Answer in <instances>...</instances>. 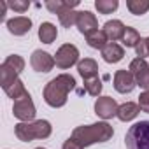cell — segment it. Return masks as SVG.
<instances>
[{
  "label": "cell",
  "instance_id": "6da1fadb",
  "mask_svg": "<svg viewBox=\"0 0 149 149\" xmlns=\"http://www.w3.org/2000/svg\"><path fill=\"white\" fill-rule=\"evenodd\" d=\"M76 88V79L70 74H60L54 79H51L44 88V102L49 107H63L67 104L68 93Z\"/></svg>",
  "mask_w": 149,
  "mask_h": 149
},
{
  "label": "cell",
  "instance_id": "7a4b0ae2",
  "mask_svg": "<svg viewBox=\"0 0 149 149\" xmlns=\"http://www.w3.org/2000/svg\"><path fill=\"white\" fill-rule=\"evenodd\" d=\"M114 130L107 121H98L93 125H81L77 128H74L72 132V139L77 140L83 147L93 146L97 142H107L109 139H112Z\"/></svg>",
  "mask_w": 149,
  "mask_h": 149
},
{
  "label": "cell",
  "instance_id": "3957f363",
  "mask_svg": "<svg viewBox=\"0 0 149 149\" xmlns=\"http://www.w3.org/2000/svg\"><path fill=\"white\" fill-rule=\"evenodd\" d=\"M53 128L51 123L46 119H37L30 123H18L14 126V133L21 142H32L35 139H47Z\"/></svg>",
  "mask_w": 149,
  "mask_h": 149
},
{
  "label": "cell",
  "instance_id": "277c9868",
  "mask_svg": "<svg viewBox=\"0 0 149 149\" xmlns=\"http://www.w3.org/2000/svg\"><path fill=\"white\" fill-rule=\"evenodd\" d=\"M126 149H149V121H139L130 126L125 137Z\"/></svg>",
  "mask_w": 149,
  "mask_h": 149
},
{
  "label": "cell",
  "instance_id": "5b68a950",
  "mask_svg": "<svg viewBox=\"0 0 149 149\" xmlns=\"http://www.w3.org/2000/svg\"><path fill=\"white\" fill-rule=\"evenodd\" d=\"M35 112H37V111H35V105H33V100H32L30 93L25 95V97H21V98H18V100H14V104H13V114H14L21 123H30V121H33Z\"/></svg>",
  "mask_w": 149,
  "mask_h": 149
},
{
  "label": "cell",
  "instance_id": "8992f818",
  "mask_svg": "<svg viewBox=\"0 0 149 149\" xmlns=\"http://www.w3.org/2000/svg\"><path fill=\"white\" fill-rule=\"evenodd\" d=\"M54 61H56V67H60L63 70L65 68H70L72 65L79 63V49L74 46V44H63L56 51Z\"/></svg>",
  "mask_w": 149,
  "mask_h": 149
},
{
  "label": "cell",
  "instance_id": "52a82bcc",
  "mask_svg": "<svg viewBox=\"0 0 149 149\" xmlns=\"http://www.w3.org/2000/svg\"><path fill=\"white\" fill-rule=\"evenodd\" d=\"M128 70L133 74L137 86H140L144 91H147L149 90V63L142 58H135V60H132Z\"/></svg>",
  "mask_w": 149,
  "mask_h": 149
},
{
  "label": "cell",
  "instance_id": "ba28073f",
  "mask_svg": "<svg viewBox=\"0 0 149 149\" xmlns=\"http://www.w3.org/2000/svg\"><path fill=\"white\" fill-rule=\"evenodd\" d=\"M30 63H32V68H33L35 72H42V74L53 70V67L56 65L54 56H51L47 51H42V49H35V51L32 53Z\"/></svg>",
  "mask_w": 149,
  "mask_h": 149
},
{
  "label": "cell",
  "instance_id": "9c48e42d",
  "mask_svg": "<svg viewBox=\"0 0 149 149\" xmlns=\"http://www.w3.org/2000/svg\"><path fill=\"white\" fill-rule=\"evenodd\" d=\"M137 83H135V77L133 74L126 68H121V70H116L114 74V90L118 93H132L135 90Z\"/></svg>",
  "mask_w": 149,
  "mask_h": 149
},
{
  "label": "cell",
  "instance_id": "30bf717a",
  "mask_svg": "<svg viewBox=\"0 0 149 149\" xmlns=\"http://www.w3.org/2000/svg\"><path fill=\"white\" fill-rule=\"evenodd\" d=\"M118 104L114 98L111 97H98L97 102H95V114L100 116L102 119H111L114 116H118Z\"/></svg>",
  "mask_w": 149,
  "mask_h": 149
},
{
  "label": "cell",
  "instance_id": "8fae6325",
  "mask_svg": "<svg viewBox=\"0 0 149 149\" xmlns=\"http://www.w3.org/2000/svg\"><path fill=\"white\" fill-rule=\"evenodd\" d=\"M76 26L79 28V32L83 35H90L93 32L98 30V21H97V16L91 13V11H77V23Z\"/></svg>",
  "mask_w": 149,
  "mask_h": 149
},
{
  "label": "cell",
  "instance_id": "7c38bea8",
  "mask_svg": "<svg viewBox=\"0 0 149 149\" xmlns=\"http://www.w3.org/2000/svg\"><path fill=\"white\" fill-rule=\"evenodd\" d=\"M30 28H32V19L26 16H16L7 21V30L13 35H25L30 32Z\"/></svg>",
  "mask_w": 149,
  "mask_h": 149
},
{
  "label": "cell",
  "instance_id": "4fadbf2b",
  "mask_svg": "<svg viewBox=\"0 0 149 149\" xmlns=\"http://www.w3.org/2000/svg\"><path fill=\"white\" fill-rule=\"evenodd\" d=\"M102 30H104V33L107 35L109 42H116V40L123 39L126 26H125V25H123V21H119V19H109V21L104 25V28H102Z\"/></svg>",
  "mask_w": 149,
  "mask_h": 149
},
{
  "label": "cell",
  "instance_id": "5bb4252c",
  "mask_svg": "<svg viewBox=\"0 0 149 149\" xmlns=\"http://www.w3.org/2000/svg\"><path fill=\"white\" fill-rule=\"evenodd\" d=\"M77 72L84 81L91 77H98V63L93 58H84L77 63Z\"/></svg>",
  "mask_w": 149,
  "mask_h": 149
},
{
  "label": "cell",
  "instance_id": "9a60e30c",
  "mask_svg": "<svg viewBox=\"0 0 149 149\" xmlns=\"http://www.w3.org/2000/svg\"><path fill=\"white\" fill-rule=\"evenodd\" d=\"M123 56H125V49L119 44H116V42H109L102 49V58L107 63H118V61L123 60Z\"/></svg>",
  "mask_w": 149,
  "mask_h": 149
},
{
  "label": "cell",
  "instance_id": "2e32d148",
  "mask_svg": "<svg viewBox=\"0 0 149 149\" xmlns=\"http://www.w3.org/2000/svg\"><path fill=\"white\" fill-rule=\"evenodd\" d=\"M74 7H77V2H68L67 7L58 14V19H60L61 26L70 28L77 23V11H74Z\"/></svg>",
  "mask_w": 149,
  "mask_h": 149
},
{
  "label": "cell",
  "instance_id": "e0dca14e",
  "mask_svg": "<svg viewBox=\"0 0 149 149\" xmlns=\"http://www.w3.org/2000/svg\"><path fill=\"white\" fill-rule=\"evenodd\" d=\"M139 112H140V107H139V104H133V102H125V104H121L119 107H118V119L119 121H132V119H135L137 116H139Z\"/></svg>",
  "mask_w": 149,
  "mask_h": 149
},
{
  "label": "cell",
  "instance_id": "ac0fdd59",
  "mask_svg": "<svg viewBox=\"0 0 149 149\" xmlns=\"http://www.w3.org/2000/svg\"><path fill=\"white\" fill-rule=\"evenodd\" d=\"M56 37H58V30H56V26L53 23H49V21L40 23V26H39V39H40V42L53 44L56 40Z\"/></svg>",
  "mask_w": 149,
  "mask_h": 149
},
{
  "label": "cell",
  "instance_id": "d6986e66",
  "mask_svg": "<svg viewBox=\"0 0 149 149\" xmlns=\"http://www.w3.org/2000/svg\"><path fill=\"white\" fill-rule=\"evenodd\" d=\"M86 42H88L90 47L102 51V49L109 44V39H107V35L104 33V30H97V32H93V33H90V35L86 37Z\"/></svg>",
  "mask_w": 149,
  "mask_h": 149
},
{
  "label": "cell",
  "instance_id": "ffe728a7",
  "mask_svg": "<svg viewBox=\"0 0 149 149\" xmlns=\"http://www.w3.org/2000/svg\"><path fill=\"white\" fill-rule=\"evenodd\" d=\"M19 74L16 72V70H13L11 67H7L6 63H2L0 65V84H2V88L6 90L9 84H13L14 81H18L19 77Z\"/></svg>",
  "mask_w": 149,
  "mask_h": 149
},
{
  "label": "cell",
  "instance_id": "44dd1931",
  "mask_svg": "<svg viewBox=\"0 0 149 149\" xmlns=\"http://www.w3.org/2000/svg\"><path fill=\"white\" fill-rule=\"evenodd\" d=\"M4 91H6V95H7L9 98H13V100H18V98H21V97L28 95V91H26V88H25V84H23L21 79H18V81H14L13 84H9Z\"/></svg>",
  "mask_w": 149,
  "mask_h": 149
},
{
  "label": "cell",
  "instance_id": "7402d4cb",
  "mask_svg": "<svg viewBox=\"0 0 149 149\" xmlns=\"http://www.w3.org/2000/svg\"><path fill=\"white\" fill-rule=\"evenodd\" d=\"M126 7L132 14L135 16H142L149 11V0H128Z\"/></svg>",
  "mask_w": 149,
  "mask_h": 149
},
{
  "label": "cell",
  "instance_id": "603a6c76",
  "mask_svg": "<svg viewBox=\"0 0 149 149\" xmlns=\"http://www.w3.org/2000/svg\"><path fill=\"white\" fill-rule=\"evenodd\" d=\"M123 46H126V47H135L142 39H140V33L135 30V28H132V26H126V30H125V35H123Z\"/></svg>",
  "mask_w": 149,
  "mask_h": 149
},
{
  "label": "cell",
  "instance_id": "cb8c5ba5",
  "mask_svg": "<svg viewBox=\"0 0 149 149\" xmlns=\"http://www.w3.org/2000/svg\"><path fill=\"white\" fill-rule=\"evenodd\" d=\"M118 6H119L118 0H97L95 2V7L100 14H112L118 9Z\"/></svg>",
  "mask_w": 149,
  "mask_h": 149
},
{
  "label": "cell",
  "instance_id": "d4e9b609",
  "mask_svg": "<svg viewBox=\"0 0 149 149\" xmlns=\"http://www.w3.org/2000/svg\"><path fill=\"white\" fill-rule=\"evenodd\" d=\"M84 90L91 95V97H98L102 93V81L100 77H91L84 81Z\"/></svg>",
  "mask_w": 149,
  "mask_h": 149
},
{
  "label": "cell",
  "instance_id": "484cf974",
  "mask_svg": "<svg viewBox=\"0 0 149 149\" xmlns=\"http://www.w3.org/2000/svg\"><path fill=\"white\" fill-rule=\"evenodd\" d=\"M4 63H6L7 67H11L13 70H16L18 74H21L23 68H25V60H23L19 54H11V56H7Z\"/></svg>",
  "mask_w": 149,
  "mask_h": 149
},
{
  "label": "cell",
  "instance_id": "4316f807",
  "mask_svg": "<svg viewBox=\"0 0 149 149\" xmlns=\"http://www.w3.org/2000/svg\"><path fill=\"white\" fill-rule=\"evenodd\" d=\"M67 4H68V2H63V0H47V2H46V7H47V11H51L53 14H60V13L67 7Z\"/></svg>",
  "mask_w": 149,
  "mask_h": 149
},
{
  "label": "cell",
  "instance_id": "83f0119b",
  "mask_svg": "<svg viewBox=\"0 0 149 149\" xmlns=\"http://www.w3.org/2000/svg\"><path fill=\"white\" fill-rule=\"evenodd\" d=\"M13 11H16V13H25V11H28V7H30V4L28 2H23V0H14V2H9L7 4Z\"/></svg>",
  "mask_w": 149,
  "mask_h": 149
},
{
  "label": "cell",
  "instance_id": "f1b7e54d",
  "mask_svg": "<svg viewBox=\"0 0 149 149\" xmlns=\"http://www.w3.org/2000/svg\"><path fill=\"white\" fill-rule=\"evenodd\" d=\"M139 107H140V111H144V112L149 114V90L144 91V93H140V97H139Z\"/></svg>",
  "mask_w": 149,
  "mask_h": 149
},
{
  "label": "cell",
  "instance_id": "f546056e",
  "mask_svg": "<svg viewBox=\"0 0 149 149\" xmlns=\"http://www.w3.org/2000/svg\"><path fill=\"white\" fill-rule=\"evenodd\" d=\"M61 149H84V147H83L77 140H74V139L70 137V139H67V140L63 142V147H61Z\"/></svg>",
  "mask_w": 149,
  "mask_h": 149
},
{
  "label": "cell",
  "instance_id": "4dcf8cb0",
  "mask_svg": "<svg viewBox=\"0 0 149 149\" xmlns=\"http://www.w3.org/2000/svg\"><path fill=\"white\" fill-rule=\"evenodd\" d=\"M9 6L6 4V2H0V19H4V16H6V9H7Z\"/></svg>",
  "mask_w": 149,
  "mask_h": 149
},
{
  "label": "cell",
  "instance_id": "1f68e13d",
  "mask_svg": "<svg viewBox=\"0 0 149 149\" xmlns=\"http://www.w3.org/2000/svg\"><path fill=\"white\" fill-rule=\"evenodd\" d=\"M146 46H147V51H149V37L146 39Z\"/></svg>",
  "mask_w": 149,
  "mask_h": 149
},
{
  "label": "cell",
  "instance_id": "d6a6232c",
  "mask_svg": "<svg viewBox=\"0 0 149 149\" xmlns=\"http://www.w3.org/2000/svg\"><path fill=\"white\" fill-rule=\"evenodd\" d=\"M35 149H46V147H35Z\"/></svg>",
  "mask_w": 149,
  "mask_h": 149
}]
</instances>
